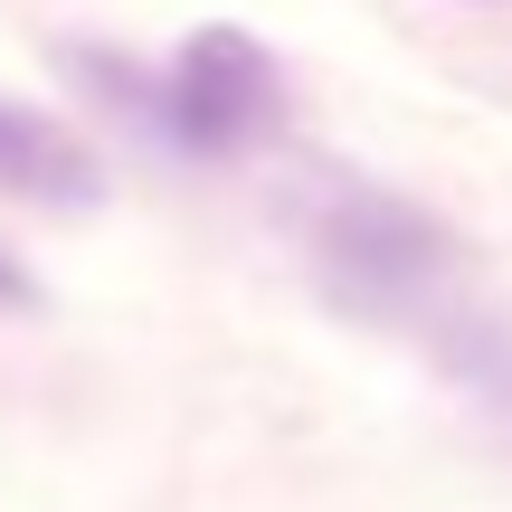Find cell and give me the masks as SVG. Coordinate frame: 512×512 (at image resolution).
<instances>
[{"instance_id":"6da1fadb","label":"cell","mask_w":512,"mask_h":512,"mask_svg":"<svg viewBox=\"0 0 512 512\" xmlns=\"http://www.w3.org/2000/svg\"><path fill=\"white\" fill-rule=\"evenodd\" d=\"M275 105H285L275 57L256 48L247 29H200L171 57L162 95H152V124L181 152H238V143H256V133L275 124Z\"/></svg>"},{"instance_id":"7a4b0ae2","label":"cell","mask_w":512,"mask_h":512,"mask_svg":"<svg viewBox=\"0 0 512 512\" xmlns=\"http://www.w3.org/2000/svg\"><path fill=\"white\" fill-rule=\"evenodd\" d=\"M427 266H437V228H427L418 209L380 200V190H351V200L323 219V275L342 294H361V304H399V294H418Z\"/></svg>"},{"instance_id":"3957f363","label":"cell","mask_w":512,"mask_h":512,"mask_svg":"<svg viewBox=\"0 0 512 512\" xmlns=\"http://www.w3.org/2000/svg\"><path fill=\"white\" fill-rule=\"evenodd\" d=\"M0 190L29 209H95L105 200V162L86 133H67L38 105H0Z\"/></svg>"},{"instance_id":"277c9868","label":"cell","mask_w":512,"mask_h":512,"mask_svg":"<svg viewBox=\"0 0 512 512\" xmlns=\"http://www.w3.org/2000/svg\"><path fill=\"white\" fill-rule=\"evenodd\" d=\"M0 304H29V275H19L10 256H0Z\"/></svg>"}]
</instances>
